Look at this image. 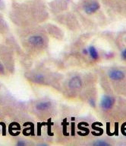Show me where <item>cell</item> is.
I'll return each mask as SVG.
<instances>
[{"mask_svg": "<svg viewBox=\"0 0 126 146\" xmlns=\"http://www.w3.org/2000/svg\"><path fill=\"white\" fill-rule=\"evenodd\" d=\"M49 14L45 5L38 0L24 3H14L9 18L18 28L36 26L47 20Z\"/></svg>", "mask_w": 126, "mask_h": 146, "instance_id": "obj_1", "label": "cell"}, {"mask_svg": "<svg viewBox=\"0 0 126 146\" xmlns=\"http://www.w3.org/2000/svg\"><path fill=\"white\" fill-rule=\"evenodd\" d=\"M16 31L19 44L29 56L40 55L48 48L50 38L44 26L18 28Z\"/></svg>", "mask_w": 126, "mask_h": 146, "instance_id": "obj_2", "label": "cell"}, {"mask_svg": "<svg viewBox=\"0 0 126 146\" xmlns=\"http://www.w3.org/2000/svg\"><path fill=\"white\" fill-rule=\"evenodd\" d=\"M57 74L52 73L47 69L34 68L27 70L24 77L30 83L39 86L56 87L59 86L61 80L57 77Z\"/></svg>", "mask_w": 126, "mask_h": 146, "instance_id": "obj_3", "label": "cell"}, {"mask_svg": "<svg viewBox=\"0 0 126 146\" xmlns=\"http://www.w3.org/2000/svg\"><path fill=\"white\" fill-rule=\"evenodd\" d=\"M55 107L53 101L47 98L37 99L31 100L28 104L29 112L35 117L40 119L50 117L55 111Z\"/></svg>", "mask_w": 126, "mask_h": 146, "instance_id": "obj_4", "label": "cell"}, {"mask_svg": "<svg viewBox=\"0 0 126 146\" xmlns=\"http://www.w3.org/2000/svg\"><path fill=\"white\" fill-rule=\"evenodd\" d=\"M106 77L117 94L126 96V70L121 67H111Z\"/></svg>", "mask_w": 126, "mask_h": 146, "instance_id": "obj_5", "label": "cell"}, {"mask_svg": "<svg viewBox=\"0 0 126 146\" xmlns=\"http://www.w3.org/2000/svg\"><path fill=\"white\" fill-rule=\"evenodd\" d=\"M84 80L83 77L79 74H74L69 77L63 85V91L67 96L74 98L81 94L84 86Z\"/></svg>", "mask_w": 126, "mask_h": 146, "instance_id": "obj_6", "label": "cell"}, {"mask_svg": "<svg viewBox=\"0 0 126 146\" xmlns=\"http://www.w3.org/2000/svg\"><path fill=\"white\" fill-rule=\"evenodd\" d=\"M0 60L5 65L7 71L12 74L15 70L14 51L8 44H0Z\"/></svg>", "mask_w": 126, "mask_h": 146, "instance_id": "obj_7", "label": "cell"}, {"mask_svg": "<svg viewBox=\"0 0 126 146\" xmlns=\"http://www.w3.org/2000/svg\"><path fill=\"white\" fill-rule=\"evenodd\" d=\"M116 100L117 97H116L114 95L104 94L102 96V98L100 99V104H99L100 110L103 114L107 115L113 107V106L116 102Z\"/></svg>", "mask_w": 126, "mask_h": 146, "instance_id": "obj_8", "label": "cell"}, {"mask_svg": "<svg viewBox=\"0 0 126 146\" xmlns=\"http://www.w3.org/2000/svg\"><path fill=\"white\" fill-rule=\"evenodd\" d=\"M100 3L96 0H87L82 5V9H83L84 13L88 15H91L97 12L98 10L100 9Z\"/></svg>", "mask_w": 126, "mask_h": 146, "instance_id": "obj_9", "label": "cell"}, {"mask_svg": "<svg viewBox=\"0 0 126 146\" xmlns=\"http://www.w3.org/2000/svg\"><path fill=\"white\" fill-rule=\"evenodd\" d=\"M44 28H45L48 35L53 37L54 38L58 39V40H62L63 38L64 33L62 32V30L59 27H57V25L48 24L44 25Z\"/></svg>", "mask_w": 126, "mask_h": 146, "instance_id": "obj_10", "label": "cell"}, {"mask_svg": "<svg viewBox=\"0 0 126 146\" xmlns=\"http://www.w3.org/2000/svg\"><path fill=\"white\" fill-rule=\"evenodd\" d=\"M87 58L93 62H97L100 59V52L95 46L93 44H89L87 47Z\"/></svg>", "mask_w": 126, "mask_h": 146, "instance_id": "obj_11", "label": "cell"}, {"mask_svg": "<svg viewBox=\"0 0 126 146\" xmlns=\"http://www.w3.org/2000/svg\"><path fill=\"white\" fill-rule=\"evenodd\" d=\"M9 32V26L3 15L0 14V35H4Z\"/></svg>", "mask_w": 126, "mask_h": 146, "instance_id": "obj_12", "label": "cell"}, {"mask_svg": "<svg viewBox=\"0 0 126 146\" xmlns=\"http://www.w3.org/2000/svg\"><path fill=\"white\" fill-rule=\"evenodd\" d=\"M111 144L109 143L106 140H102V139H100V140H97V141H94L93 143V145L96 146H109Z\"/></svg>", "mask_w": 126, "mask_h": 146, "instance_id": "obj_13", "label": "cell"}, {"mask_svg": "<svg viewBox=\"0 0 126 146\" xmlns=\"http://www.w3.org/2000/svg\"><path fill=\"white\" fill-rule=\"evenodd\" d=\"M8 74V72L7 71V70L5 68V65L3 64V63L0 60V76L5 77Z\"/></svg>", "mask_w": 126, "mask_h": 146, "instance_id": "obj_14", "label": "cell"}, {"mask_svg": "<svg viewBox=\"0 0 126 146\" xmlns=\"http://www.w3.org/2000/svg\"><path fill=\"white\" fill-rule=\"evenodd\" d=\"M15 145L18 146H26L28 145V141H26V140H24V139H18V141H16V144H15Z\"/></svg>", "mask_w": 126, "mask_h": 146, "instance_id": "obj_15", "label": "cell"}, {"mask_svg": "<svg viewBox=\"0 0 126 146\" xmlns=\"http://www.w3.org/2000/svg\"><path fill=\"white\" fill-rule=\"evenodd\" d=\"M5 9V4L3 3V0H0V10H3Z\"/></svg>", "mask_w": 126, "mask_h": 146, "instance_id": "obj_16", "label": "cell"}, {"mask_svg": "<svg viewBox=\"0 0 126 146\" xmlns=\"http://www.w3.org/2000/svg\"><path fill=\"white\" fill-rule=\"evenodd\" d=\"M0 89H1V84H0Z\"/></svg>", "mask_w": 126, "mask_h": 146, "instance_id": "obj_17", "label": "cell"}]
</instances>
